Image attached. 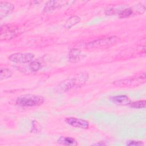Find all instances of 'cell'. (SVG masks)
I'll use <instances>...</instances> for the list:
<instances>
[{
	"label": "cell",
	"mask_w": 146,
	"mask_h": 146,
	"mask_svg": "<svg viewBox=\"0 0 146 146\" xmlns=\"http://www.w3.org/2000/svg\"><path fill=\"white\" fill-rule=\"evenodd\" d=\"M88 78V75L86 73H82L77 75L76 77L65 80L60 83L57 89L59 92H66L74 88H77L83 86Z\"/></svg>",
	"instance_id": "1"
},
{
	"label": "cell",
	"mask_w": 146,
	"mask_h": 146,
	"mask_svg": "<svg viewBox=\"0 0 146 146\" xmlns=\"http://www.w3.org/2000/svg\"><path fill=\"white\" fill-rule=\"evenodd\" d=\"M145 73L143 72L140 74L114 82L113 84L120 87H135L142 84L145 82Z\"/></svg>",
	"instance_id": "2"
},
{
	"label": "cell",
	"mask_w": 146,
	"mask_h": 146,
	"mask_svg": "<svg viewBox=\"0 0 146 146\" xmlns=\"http://www.w3.org/2000/svg\"><path fill=\"white\" fill-rule=\"evenodd\" d=\"M44 101L43 97L35 95H25L19 96L16 103L22 107H35L42 105Z\"/></svg>",
	"instance_id": "3"
},
{
	"label": "cell",
	"mask_w": 146,
	"mask_h": 146,
	"mask_svg": "<svg viewBox=\"0 0 146 146\" xmlns=\"http://www.w3.org/2000/svg\"><path fill=\"white\" fill-rule=\"evenodd\" d=\"M118 41L119 38L116 36L105 37L90 42L87 44V47L90 49L106 48L116 44Z\"/></svg>",
	"instance_id": "4"
},
{
	"label": "cell",
	"mask_w": 146,
	"mask_h": 146,
	"mask_svg": "<svg viewBox=\"0 0 146 146\" xmlns=\"http://www.w3.org/2000/svg\"><path fill=\"white\" fill-rule=\"evenodd\" d=\"M34 58V55L30 52H17L10 55L9 59L14 63H29Z\"/></svg>",
	"instance_id": "5"
},
{
	"label": "cell",
	"mask_w": 146,
	"mask_h": 146,
	"mask_svg": "<svg viewBox=\"0 0 146 146\" xmlns=\"http://www.w3.org/2000/svg\"><path fill=\"white\" fill-rule=\"evenodd\" d=\"M65 122L68 125L76 128H79L82 129H87L89 127L88 121L80 118H76V117H66L65 119Z\"/></svg>",
	"instance_id": "6"
},
{
	"label": "cell",
	"mask_w": 146,
	"mask_h": 146,
	"mask_svg": "<svg viewBox=\"0 0 146 146\" xmlns=\"http://www.w3.org/2000/svg\"><path fill=\"white\" fill-rule=\"evenodd\" d=\"M17 33L15 28L9 25H4L1 29V40H9L14 38Z\"/></svg>",
	"instance_id": "7"
},
{
	"label": "cell",
	"mask_w": 146,
	"mask_h": 146,
	"mask_svg": "<svg viewBox=\"0 0 146 146\" xmlns=\"http://www.w3.org/2000/svg\"><path fill=\"white\" fill-rule=\"evenodd\" d=\"M14 9V6L10 2L1 1L0 2V18H3L10 14Z\"/></svg>",
	"instance_id": "8"
},
{
	"label": "cell",
	"mask_w": 146,
	"mask_h": 146,
	"mask_svg": "<svg viewBox=\"0 0 146 146\" xmlns=\"http://www.w3.org/2000/svg\"><path fill=\"white\" fill-rule=\"evenodd\" d=\"M111 100L115 104L119 106H127L129 105L131 103V100L130 98L125 95H116L111 98Z\"/></svg>",
	"instance_id": "9"
},
{
	"label": "cell",
	"mask_w": 146,
	"mask_h": 146,
	"mask_svg": "<svg viewBox=\"0 0 146 146\" xmlns=\"http://www.w3.org/2000/svg\"><path fill=\"white\" fill-rule=\"evenodd\" d=\"M63 1H51L47 2L44 6L43 12L44 13H50L56 10V9L60 7L63 5Z\"/></svg>",
	"instance_id": "10"
},
{
	"label": "cell",
	"mask_w": 146,
	"mask_h": 146,
	"mask_svg": "<svg viewBox=\"0 0 146 146\" xmlns=\"http://www.w3.org/2000/svg\"><path fill=\"white\" fill-rule=\"evenodd\" d=\"M57 143L59 144L64 145H76L78 144L76 140L70 137L60 136L58 140Z\"/></svg>",
	"instance_id": "11"
},
{
	"label": "cell",
	"mask_w": 146,
	"mask_h": 146,
	"mask_svg": "<svg viewBox=\"0 0 146 146\" xmlns=\"http://www.w3.org/2000/svg\"><path fill=\"white\" fill-rule=\"evenodd\" d=\"M80 51L79 49L77 48H72L69 52L68 58L69 60L71 62L75 63L78 62L80 59Z\"/></svg>",
	"instance_id": "12"
},
{
	"label": "cell",
	"mask_w": 146,
	"mask_h": 146,
	"mask_svg": "<svg viewBox=\"0 0 146 146\" xmlns=\"http://www.w3.org/2000/svg\"><path fill=\"white\" fill-rule=\"evenodd\" d=\"M80 20H81L80 18L78 16H76V15L71 16L66 21L64 24V27L66 29L71 28L72 26L78 24L80 21Z\"/></svg>",
	"instance_id": "13"
},
{
	"label": "cell",
	"mask_w": 146,
	"mask_h": 146,
	"mask_svg": "<svg viewBox=\"0 0 146 146\" xmlns=\"http://www.w3.org/2000/svg\"><path fill=\"white\" fill-rule=\"evenodd\" d=\"M29 69L32 72H36L39 70L42 67V63L38 60H32L29 62Z\"/></svg>",
	"instance_id": "14"
},
{
	"label": "cell",
	"mask_w": 146,
	"mask_h": 146,
	"mask_svg": "<svg viewBox=\"0 0 146 146\" xmlns=\"http://www.w3.org/2000/svg\"><path fill=\"white\" fill-rule=\"evenodd\" d=\"M12 75V72L7 68H1L0 72V79L1 80L3 79L9 78Z\"/></svg>",
	"instance_id": "15"
},
{
	"label": "cell",
	"mask_w": 146,
	"mask_h": 146,
	"mask_svg": "<svg viewBox=\"0 0 146 146\" xmlns=\"http://www.w3.org/2000/svg\"><path fill=\"white\" fill-rule=\"evenodd\" d=\"M145 105H146V102L145 100L131 102L129 104L130 107L133 108H143L145 107Z\"/></svg>",
	"instance_id": "16"
},
{
	"label": "cell",
	"mask_w": 146,
	"mask_h": 146,
	"mask_svg": "<svg viewBox=\"0 0 146 146\" xmlns=\"http://www.w3.org/2000/svg\"><path fill=\"white\" fill-rule=\"evenodd\" d=\"M133 13V10L131 8H127L120 11L119 13V17L120 18H125L129 17Z\"/></svg>",
	"instance_id": "17"
},
{
	"label": "cell",
	"mask_w": 146,
	"mask_h": 146,
	"mask_svg": "<svg viewBox=\"0 0 146 146\" xmlns=\"http://www.w3.org/2000/svg\"><path fill=\"white\" fill-rule=\"evenodd\" d=\"M126 144L129 146H141L144 145V143L140 141L128 140L127 141Z\"/></svg>",
	"instance_id": "18"
}]
</instances>
